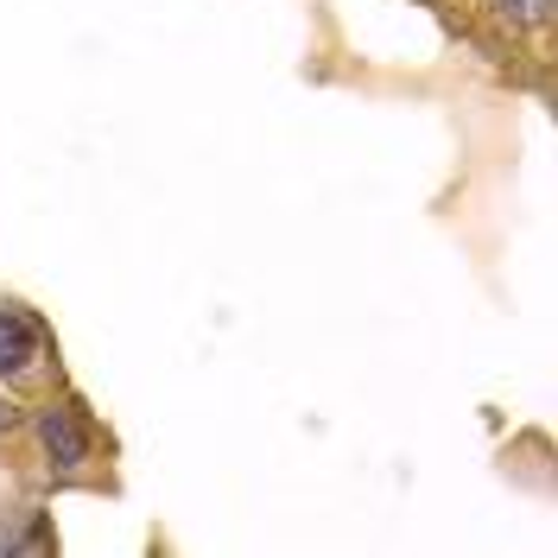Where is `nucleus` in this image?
Masks as SVG:
<instances>
[{
  "instance_id": "obj_1",
  "label": "nucleus",
  "mask_w": 558,
  "mask_h": 558,
  "mask_svg": "<svg viewBox=\"0 0 558 558\" xmlns=\"http://www.w3.org/2000/svg\"><path fill=\"white\" fill-rule=\"evenodd\" d=\"M33 445L51 483H102V432L83 400H45L33 413Z\"/></svg>"
},
{
  "instance_id": "obj_4",
  "label": "nucleus",
  "mask_w": 558,
  "mask_h": 558,
  "mask_svg": "<svg viewBox=\"0 0 558 558\" xmlns=\"http://www.w3.org/2000/svg\"><path fill=\"white\" fill-rule=\"evenodd\" d=\"M7 432H20V407H13V400L0 393V438H7Z\"/></svg>"
},
{
  "instance_id": "obj_3",
  "label": "nucleus",
  "mask_w": 558,
  "mask_h": 558,
  "mask_svg": "<svg viewBox=\"0 0 558 558\" xmlns=\"http://www.w3.org/2000/svg\"><path fill=\"white\" fill-rule=\"evenodd\" d=\"M488 7H495V20H508L514 33H546L558 0H488Z\"/></svg>"
},
{
  "instance_id": "obj_2",
  "label": "nucleus",
  "mask_w": 558,
  "mask_h": 558,
  "mask_svg": "<svg viewBox=\"0 0 558 558\" xmlns=\"http://www.w3.org/2000/svg\"><path fill=\"white\" fill-rule=\"evenodd\" d=\"M51 381H58L51 324L20 299H0V387H51Z\"/></svg>"
}]
</instances>
